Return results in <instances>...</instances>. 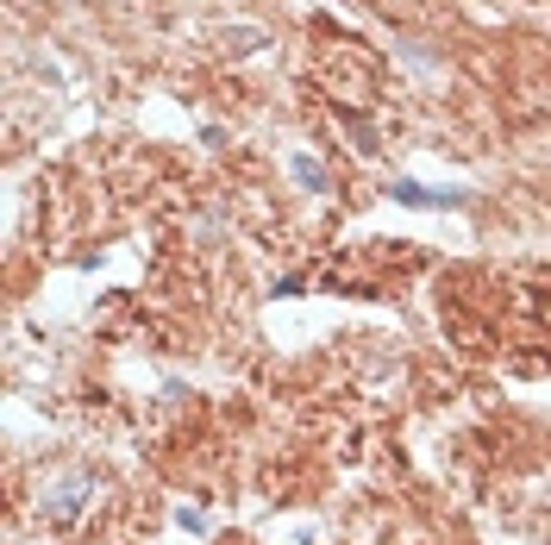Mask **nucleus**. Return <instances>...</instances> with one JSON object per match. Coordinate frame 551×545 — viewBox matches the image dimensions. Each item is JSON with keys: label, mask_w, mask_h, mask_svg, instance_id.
<instances>
[{"label": "nucleus", "mask_w": 551, "mask_h": 545, "mask_svg": "<svg viewBox=\"0 0 551 545\" xmlns=\"http://www.w3.org/2000/svg\"><path fill=\"white\" fill-rule=\"evenodd\" d=\"M88 477H63V483H51V489H44V502H38V514L44 520H76V508L88 502Z\"/></svg>", "instance_id": "nucleus-1"}, {"label": "nucleus", "mask_w": 551, "mask_h": 545, "mask_svg": "<svg viewBox=\"0 0 551 545\" xmlns=\"http://www.w3.org/2000/svg\"><path fill=\"white\" fill-rule=\"evenodd\" d=\"M295 176H301L307 188H326V170H320V163H314V157H295Z\"/></svg>", "instance_id": "nucleus-2"}]
</instances>
